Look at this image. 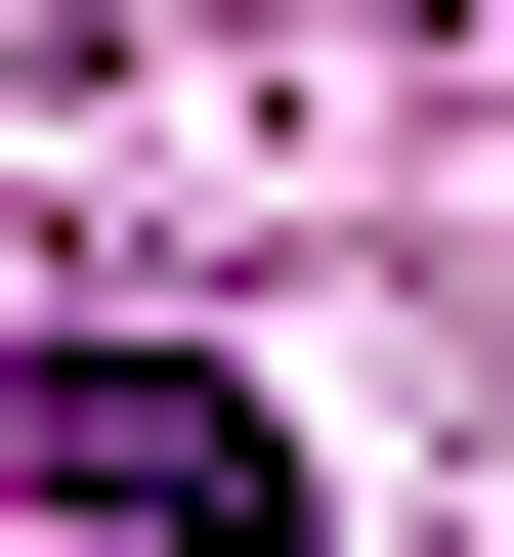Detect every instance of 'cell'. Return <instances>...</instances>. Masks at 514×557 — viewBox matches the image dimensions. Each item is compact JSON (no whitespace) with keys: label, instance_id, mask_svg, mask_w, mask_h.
<instances>
[{"label":"cell","instance_id":"1","mask_svg":"<svg viewBox=\"0 0 514 557\" xmlns=\"http://www.w3.org/2000/svg\"><path fill=\"white\" fill-rule=\"evenodd\" d=\"M0 472H43L86 557H300V429L172 386V344H43V386H0Z\"/></svg>","mask_w":514,"mask_h":557}]
</instances>
